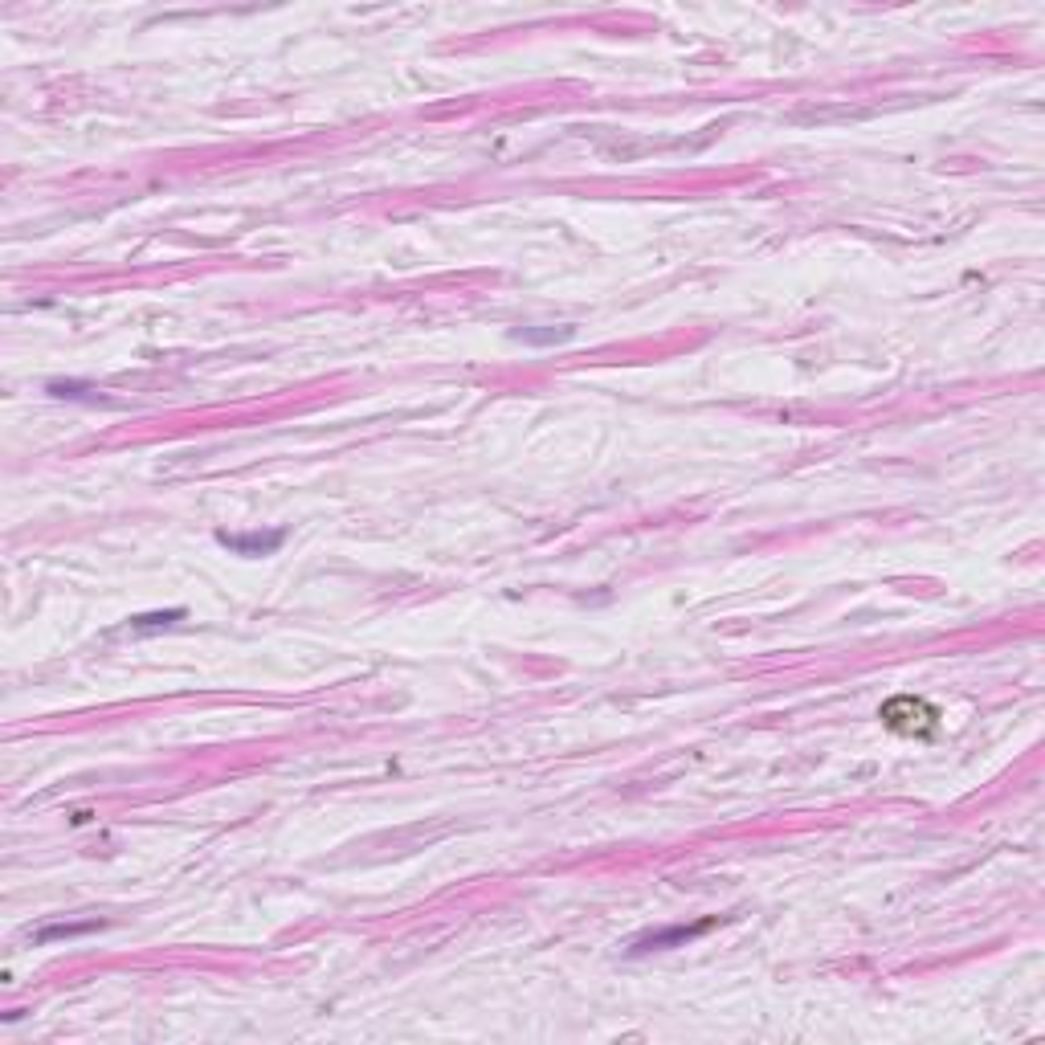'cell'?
<instances>
[{
    "label": "cell",
    "instance_id": "6da1fadb",
    "mask_svg": "<svg viewBox=\"0 0 1045 1045\" xmlns=\"http://www.w3.org/2000/svg\"><path fill=\"white\" fill-rule=\"evenodd\" d=\"M878 719H882L890 731H903V735H927V731H935V711H931L927 703H919V699H890V703L878 711Z\"/></svg>",
    "mask_w": 1045,
    "mask_h": 1045
},
{
    "label": "cell",
    "instance_id": "3957f363",
    "mask_svg": "<svg viewBox=\"0 0 1045 1045\" xmlns=\"http://www.w3.org/2000/svg\"><path fill=\"white\" fill-rule=\"evenodd\" d=\"M719 919H703V923H678V927H662V931H650V935H641L633 948H629V956H645V952H666V948H686L690 939H699L703 931H711Z\"/></svg>",
    "mask_w": 1045,
    "mask_h": 1045
},
{
    "label": "cell",
    "instance_id": "7a4b0ae2",
    "mask_svg": "<svg viewBox=\"0 0 1045 1045\" xmlns=\"http://www.w3.org/2000/svg\"><path fill=\"white\" fill-rule=\"evenodd\" d=\"M217 543L233 556H245V560H258V556H274L278 547L286 543V527H274V531H217Z\"/></svg>",
    "mask_w": 1045,
    "mask_h": 1045
},
{
    "label": "cell",
    "instance_id": "5b68a950",
    "mask_svg": "<svg viewBox=\"0 0 1045 1045\" xmlns=\"http://www.w3.org/2000/svg\"><path fill=\"white\" fill-rule=\"evenodd\" d=\"M103 927V919H86V923H49V927H41L33 939L37 943H54V939H78V935H90V931H98Z\"/></svg>",
    "mask_w": 1045,
    "mask_h": 1045
},
{
    "label": "cell",
    "instance_id": "8992f818",
    "mask_svg": "<svg viewBox=\"0 0 1045 1045\" xmlns=\"http://www.w3.org/2000/svg\"><path fill=\"white\" fill-rule=\"evenodd\" d=\"M176 621H184V609H168V613H139L127 621L131 633H156V629H172Z\"/></svg>",
    "mask_w": 1045,
    "mask_h": 1045
},
{
    "label": "cell",
    "instance_id": "277c9868",
    "mask_svg": "<svg viewBox=\"0 0 1045 1045\" xmlns=\"http://www.w3.org/2000/svg\"><path fill=\"white\" fill-rule=\"evenodd\" d=\"M576 335V327H519L511 331L515 343H531V347H547V343H568Z\"/></svg>",
    "mask_w": 1045,
    "mask_h": 1045
}]
</instances>
